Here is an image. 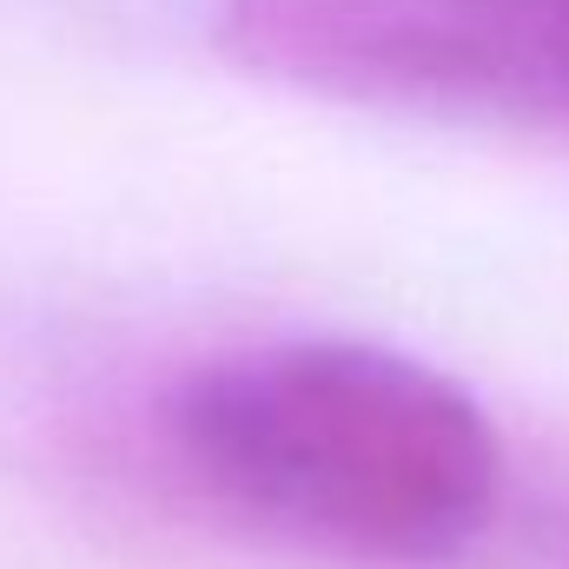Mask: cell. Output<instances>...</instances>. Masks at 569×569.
I'll use <instances>...</instances> for the list:
<instances>
[{"instance_id":"obj_1","label":"cell","mask_w":569,"mask_h":569,"mask_svg":"<svg viewBox=\"0 0 569 569\" xmlns=\"http://www.w3.org/2000/svg\"><path fill=\"white\" fill-rule=\"evenodd\" d=\"M166 443L219 510L358 563H443L503 497L483 405L425 358L358 338L199 365L166 405Z\"/></svg>"},{"instance_id":"obj_2","label":"cell","mask_w":569,"mask_h":569,"mask_svg":"<svg viewBox=\"0 0 569 569\" xmlns=\"http://www.w3.org/2000/svg\"><path fill=\"white\" fill-rule=\"evenodd\" d=\"M219 53L345 107L569 140V0H226Z\"/></svg>"}]
</instances>
